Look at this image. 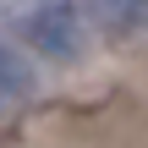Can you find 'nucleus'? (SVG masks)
<instances>
[{
    "label": "nucleus",
    "mask_w": 148,
    "mask_h": 148,
    "mask_svg": "<svg viewBox=\"0 0 148 148\" xmlns=\"http://www.w3.org/2000/svg\"><path fill=\"white\" fill-rule=\"evenodd\" d=\"M27 38L44 49V55H77L82 49V33H77V11L66 0H49L27 16Z\"/></svg>",
    "instance_id": "obj_1"
},
{
    "label": "nucleus",
    "mask_w": 148,
    "mask_h": 148,
    "mask_svg": "<svg viewBox=\"0 0 148 148\" xmlns=\"http://www.w3.org/2000/svg\"><path fill=\"white\" fill-rule=\"evenodd\" d=\"M27 93H33V77H27L22 55H16V49L0 38V115H5V110H16Z\"/></svg>",
    "instance_id": "obj_2"
},
{
    "label": "nucleus",
    "mask_w": 148,
    "mask_h": 148,
    "mask_svg": "<svg viewBox=\"0 0 148 148\" xmlns=\"http://www.w3.org/2000/svg\"><path fill=\"white\" fill-rule=\"evenodd\" d=\"M82 5H88V16L99 27H126V22H137L148 11V0H82Z\"/></svg>",
    "instance_id": "obj_3"
}]
</instances>
